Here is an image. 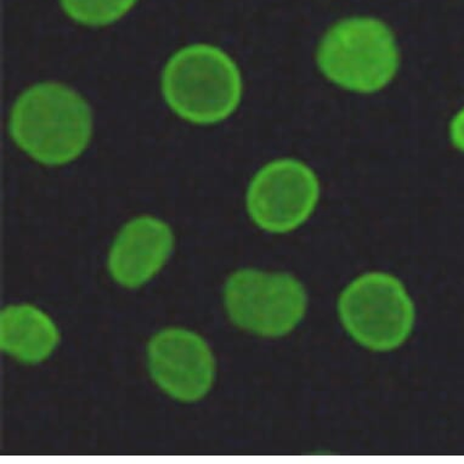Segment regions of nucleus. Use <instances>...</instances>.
Segmentation results:
<instances>
[{
  "mask_svg": "<svg viewBox=\"0 0 464 464\" xmlns=\"http://www.w3.org/2000/svg\"><path fill=\"white\" fill-rule=\"evenodd\" d=\"M343 326L359 344L391 352L410 337L416 308L408 289L388 273H369L346 285L338 301Z\"/></svg>",
  "mask_w": 464,
  "mask_h": 464,
  "instance_id": "obj_4",
  "label": "nucleus"
},
{
  "mask_svg": "<svg viewBox=\"0 0 464 464\" xmlns=\"http://www.w3.org/2000/svg\"><path fill=\"white\" fill-rule=\"evenodd\" d=\"M153 381L171 398L198 401L212 388L216 360L201 335L184 328H167L153 335L148 346Z\"/></svg>",
  "mask_w": 464,
  "mask_h": 464,
  "instance_id": "obj_7",
  "label": "nucleus"
},
{
  "mask_svg": "<svg viewBox=\"0 0 464 464\" xmlns=\"http://www.w3.org/2000/svg\"><path fill=\"white\" fill-rule=\"evenodd\" d=\"M59 341L56 324L34 305H10L0 315V346L21 362H44Z\"/></svg>",
  "mask_w": 464,
  "mask_h": 464,
  "instance_id": "obj_9",
  "label": "nucleus"
},
{
  "mask_svg": "<svg viewBox=\"0 0 464 464\" xmlns=\"http://www.w3.org/2000/svg\"><path fill=\"white\" fill-rule=\"evenodd\" d=\"M173 247V232L164 221L149 216L135 218L121 230L111 248V276L124 287H140L162 269Z\"/></svg>",
  "mask_w": 464,
  "mask_h": 464,
  "instance_id": "obj_8",
  "label": "nucleus"
},
{
  "mask_svg": "<svg viewBox=\"0 0 464 464\" xmlns=\"http://www.w3.org/2000/svg\"><path fill=\"white\" fill-rule=\"evenodd\" d=\"M92 131L91 107L63 84L34 85L13 107L10 133L14 141L46 166L76 160L91 141Z\"/></svg>",
  "mask_w": 464,
  "mask_h": 464,
  "instance_id": "obj_1",
  "label": "nucleus"
},
{
  "mask_svg": "<svg viewBox=\"0 0 464 464\" xmlns=\"http://www.w3.org/2000/svg\"><path fill=\"white\" fill-rule=\"evenodd\" d=\"M450 137L453 145L464 152V109L453 117L451 127H450Z\"/></svg>",
  "mask_w": 464,
  "mask_h": 464,
  "instance_id": "obj_11",
  "label": "nucleus"
},
{
  "mask_svg": "<svg viewBox=\"0 0 464 464\" xmlns=\"http://www.w3.org/2000/svg\"><path fill=\"white\" fill-rule=\"evenodd\" d=\"M162 91L181 119L213 124L227 119L241 102L242 80L234 60L208 44L187 46L164 69Z\"/></svg>",
  "mask_w": 464,
  "mask_h": 464,
  "instance_id": "obj_2",
  "label": "nucleus"
},
{
  "mask_svg": "<svg viewBox=\"0 0 464 464\" xmlns=\"http://www.w3.org/2000/svg\"><path fill=\"white\" fill-rule=\"evenodd\" d=\"M137 0H62L65 12L78 23L103 26L121 19Z\"/></svg>",
  "mask_w": 464,
  "mask_h": 464,
  "instance_id": "obj_10",
  "label": "nucleus"
},
{
  "mask_svg": "<svg viewBox=\"0 0 464 464\" xmlns=\"http://www.w3.org/2000/svg\"><path fill=\"white\" fill-rule=\"evenodd\" d=\"M319 196V180L308 166L295 160H277L253 178L247 210L263 230L285 234L308 220Z\"/></svg>",
  "mask_w": 464,
  "mask_h": 464,
  "instance_id": "obj_6",
  "label": "nucleus"
},
{
  "mask_svg": "<svg viewBox=\"0 0 464 464\" xmlns=\"http://www.w3.org/2000/svg\"><path fill=\"white\" fill-rule=\"evenodd\" d=\"M224 302L237 326L270 338L291 334L308 309V295L298 278L256 269L238 270L228 277Z\"/></svg>",
  "mask_w": 464,
  "mask_h": 464,
  "instance_id": "obj_5",
  "label": "nucleus"
},
{
  "mask_svg": "<svg viewBox=\"0 0 464 464\" xmlns=\"http://www.w3.org/2000/svg\"><path fill=\"white\" fill-rule=\"evenodd\" d=\"M324 76L358 92L381 91L395 76L399 53L387 24L355 17L334 24L324 35L317 55Z\"/></svg>",
  "mask_w": 464,
  "mask_h": 464,
  "instance_id": "obj_3",
  "label": "nucleus"
}]
</instances>
